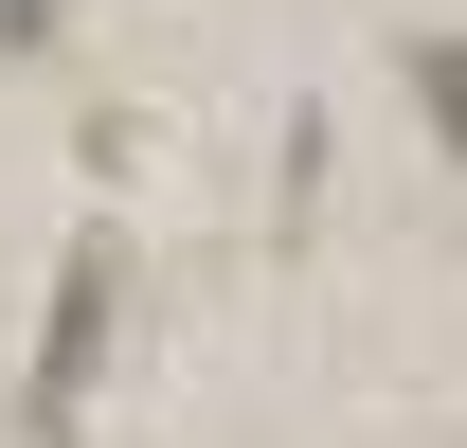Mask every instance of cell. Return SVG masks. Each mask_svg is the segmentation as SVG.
<instances>
[{
    "label": "cell",
    "mask_w": 467,
    "mask_h": 448,
    "mask_svg": "<svg viewBox=\"0 0 467 448\" xmlns=\"http://www.w3.org/2000/svg\"><path fill=\"white\" fill-rule=\"evenodd\" d=\"M109 251H72V270H55V323H36V412H55V431H72V394H90V359H109Z\"/></svg>",
    "instance_id": "obj_1"
},
{
    "label": "cell",
    "mask_w": 467,
    "mask_h": 448,
    "mask_svg": "<svg viewBox=\"0 0 467 448\" xmlns=\"http://www.w3.org/2000/svg\"><path fill=\"white\" fill-rule=\"evenodd\" d=\"M413 108H431V144L467 162V36H413Z\"/></svg>",
    "instance_id": "obj_2"
},
{
    "label": "cell",
    "mask_w": 467,
    "mask_h": 448,
    "mask_svg": "<svg viewBox=\"0 0 467 448\" xmlns=\"http://www.w3.org/2000/svg\"><path fill=\"white\" fill-rule=\"evenodd\" d=\"M36 36H55V0H0V55H36Z\"/></svg>",
    "instance_id": "obj_3"
}]
</instances>
